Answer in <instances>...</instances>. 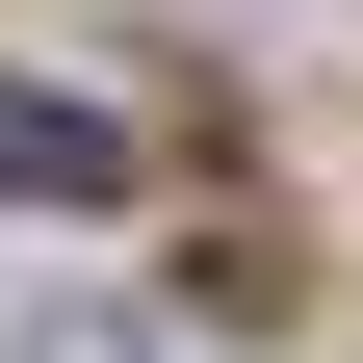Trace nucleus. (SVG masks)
<instances>
[{"label": "nucleus", "instance_id": "nucleus-2", "mask_svg": "<svg viewBox=\"0 0 363 363\" xmlns=\"http://www.w3.org/2000/svg\"><path fill=\"white\" fill-rule=\"evenodd\" d=\"M26 363H182V337H130V311H26Z\"/></svg>", "mask_w": 363, "mask_h": 363}, {"label": "nucleus", "instance_id": "nucleus-1", "mask_svg": "<svg viewBox=\"0 0 363 363\" xmlns=\"http://www.w3.org/2000/svg\"><path fill=\"white\" fill-rule=\"evenodd\" d=\"M0 208H130V130L78 78H0Z\"/></svg>", "mask_w": 363, "mask_h": 363}]
</instances>
